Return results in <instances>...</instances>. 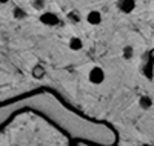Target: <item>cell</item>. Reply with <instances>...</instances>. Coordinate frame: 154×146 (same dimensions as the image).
<instances>
[{"mask_svg":"<svg viewBox=\"0 0 154 146\" xmlns=\"http://www.w3.org/2000/svg\"><path fill=\"white\" fill-rule=\"evenodd\" d=\"M116 6H117V9L122 11L123 14H130V12H133L134 8H136V0H117Z\"/></svg>","mask_w":154,"mask_h":146,"instance_id":"3","label":"cell"},{"mask_svg":"<svg viewBox=\"0 0 154 146\" xmlns=\"http://www.w3.org/2000/svg\"><path fill=\"white\" fill-rule=\"evenodd\" d=\"M9 0H0V5H5V3H8Z\"/></svg>","mask_w":154,"mask_h":146,"instance_id":"11","label":"cell"},{"mask_svg":"<svg viewBox=\"0 0 154 146\" xmlns=\"http://www.w3.org/2000/svg\"><path fill=\"white\" fill-rule=\"evenodd\" d=\"M32 77L34 78H37V80H40V78H43V75H45V68L42 65H35L34 68H32Z\"/></svg>","mask_w":154,"mask_h":146,"instance_id":"6","label":"cell"},{"mask_svg":"<svg viewBox=\"0 0 154 146\" xmlns=\"http://www.w3.org/2000/svg\"><path fill=\"white\" fill-rule=\"evenodd\" d=\"M68 48L71 51H80L83 48V42H82V38L80 37H71L69 38V42H68Z\"/></svg>","mask_w":154,"mask_h":146,"instance_id":"5","label":"cell"},{"mask_svg":"<svg viewBox=\"0 0 154 146\" xmlns=\"http://www.w3.org/2000/svg\"><path fill=\"white\" fill-rule=\"evenodd\" d=\"M38 20H40V23H43L45 26H56L59 23V17L56 16V12H53V11L42 12L40 17H38Z\"/></svg>","mask_w":154,"mask_h":146,"instance_id":"1","label":"cell"},{"mask_svg":"<svg viewBox=\"0 0 154 146\" xmlns=\"http://www.w3.org/2000/svg\"><path fill=\"white\" fill-rule=\"evenodd\" d=\"M133 52H134V51H133L131 46H125V48H123V59H125V60H130V59L133 57Z\"/></svg>","mask_w":154,"mask_h":146,"instance_id":"8","label":"cell"},{"mask_svg":"<svg viewBox=\"0 0 154 146\" xmlns=\"http://www.w3.org/2000/svg\"><path fill=\"white\" fill-rule=\"evenodd\" d=\"M103 80H105L103 69H102L100 66H94V68H91V71H89V82H93L94 85H99Z\"/></svg>","mask_w":154,"mask_h":146,"instance_id":"2","label":"cell"},{"mask_svg":"<svg viewBox=\"0 0 154 146\" xmlns=\"http://www.w3.org/2000/svg\"><path fill=\"white\" fill-rule=\"evenodd\" d=\"M68 19L72 22V23H77V22H80L82 20V17H80V14L77 11H71L69 14H68Z\"/></svg>","mask_w":154,"mask_h":146,"instance_id":"7","label":"cell"},{"mask_svg":"<svg viewBox=\"0 0 154 146\" xmlns=\"http://www.w3.org/2000/svg\"><path fill=\"white\" fill-rule=\"evenodd\" d=\"M102 12L100 11H89L88 14H86V22L89 23V25H94V26H97V25H100L102 23Z\"/></svg>","mask_w":154,"mask_h":146,"instance_id":"4","label":"cell"},{"mask_svg":"<svg viewBox=\"0 0 154 146\" xmlns=\"http://www.w3.org/2000/svg\"><path fill=\"white\" fill-rule=\"evenodd\" d=\"M25 16H26V14H25V11L22 8H14V17L16 19H23Z\"/></svg>","mask_w":154,"mask_h":146,"instance_id":"9","label":"cell"},{"mask_svg":"<svg viewBox=\"0 0 154 146\" xmlns=\"http://www.w3.org/2000/svg\"><path fill=\"white\" fill-rule=\"evenodd\" d=\"M148 56H149V60H152V62H154V48L148 52Z\"/></svg>","mask_w":154,"mask_h":146,"instance_id":"10","label":"cell"}]
</instances>
